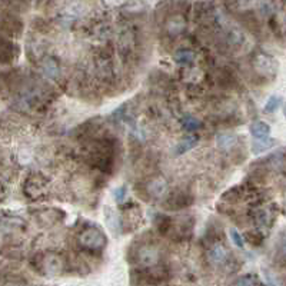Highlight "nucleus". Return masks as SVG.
I'll use <instances>...</instances> for the list:
<instances>
[{
	"mask_svg": "<svg viewBox=\"0 0 286 286\" xmlns=\"http://www.w3.org/2000/svg\"><path fill=\"white\" fill-rule=\"evenodd\" d=\"M79 242L87 249H102L106 243V236L103 235V232L99 229H86L80 235H79Z\"/></svg>",
	"mask_w": 286,
	"mask_h": 286,
	"instance_id": "f257e3e1",
	"label": "nucleus"
},
{
	"mask_svg": "<svg viewBox=\"0 0 286 286\" xmlns=\"http://www.w3.org/2000/svg\"><path fill=\"white\" fill-rule=\"evenodd\" d=\"M159 260V251L151 246V245H145L137 251V262L143 266H153L156 265Z\"/></svg>",
	"mask_w": 286,
	"mask_h": 286,
	"instance_id": "f03ea898",
	"label": "nucleus"
},
{
	"mask_svg": "<svg viewBox=\"0 0 286 286\" xmlns=\"http://www.w3.org/2000/svg\"><path fill=\"white\" fill-rule=\"evenodd\" d=\"M208 256H209V260H210L212 263L220 265V263H223V262L226 260V258H228V251H226V248H223L222 245H215V246L209 251Z\"/></svg>",
	"mask_w": 286,
	"mask_h": 286,
	"instance_id": "7ed1b4c3",
	"label": "nucleus"
},
{
	"mask_svg": "<svg viewBox=\"0 0 286 286\" xmlns=\"http://www.w3.org/2000/svg\"><path fill=\"white\" fill-rule=\"evenodd\" d=\"M15 57V46L6 39L0 37V60L1 62H10Z\"/></svg>",
	"mask_w": 286,
	"mask_h": 286,
	"instance_id": "20e7f679",
	"label": "nucleus"
},
{
	"mask_svg": "<svg viewBox=\"0 0 286 286\" xmlns=\"http://www.w3.org/2000/svg\"><path fill=\"white\" fill-rule=\"evenodd\" d=\"M196 143H198V137L196 136H186L185 139H182L175 146V155H183L187 151H190L192 148H195Z\"/></svg>",
	"mask_w": 286,
	"mask_h": 286,
	"instance_id": "39448f33",
	"label": "nucleus"
},
{
	"mask_svg": "<svg viewBox=\"0 0 286 286\" xmlns=\"http://www.w3.org/2000/svg\"><path fill=\"white\" fill-rule=\"evenodd\" d=\"M251 133L255 136V139H260V137H266L270 133L269 125L266 122H262V120H258V122H253L252 126H251Z\"/></svg>",
	"mask_w": 286,
	"mask_h": 286,
	"instance_id": "423d86ee",
	"label": "nucleus"
},
{
	"mask_svg": "<svg viewBox=\"0 0 286 286\" xmlns=\"http://www.w3.org/2000/svg\"><path fill=\"white\" fill-rule=\"evenodd\" d=\"M275 145V140L270 137H260V139H255L252 143V152L253 153H262V152L268 151Z\"/></svg>",
	"mask_w": 286,
	"mask_h": 286,
	"instance_id": "0eeeda50",
	"label": "nucleus"
},
{
	"mask_svg": "<svg viewBox=\"0 0 286 286\" xmlns=\"http://www.w3.org/2000/svg\"><path fill=\"white\" fill-rule=\"evenodd\" d=\"M148 190L152 196H162L166 192V182L163 179H155L153 182L149 183Z\"/></svg>",
	"mask_w": 286,
	"mask_h": 286,
	"instance_id": "6e6552de",
	"label": "nucleus"
},
{
	"mask_svg": "<svg viewBox=\"0 0 286 286\" xmlns=\"http://www.w3.org/2000/svg\"><path fill=\"white\" fill-rule=\"evenodd\" d=\"M216 143L222 149H229L236 143V137L234 135H229V133H220L216 137Z\"/></svg>",
	"mask_w": 286,
	"mask_h": 286,
	"instance_id": "1a4fd4ad",
	"label": "nucleus"
},
{
	"mask_svg": "<svg viewBox=\"0 0 286 286\" xmlns=\"http://www.w3.org/2000/svg\"><path fill=\"white\" fill-rule=\"evenodd\" d=\"M176 62L181 65H192L195 62V53L190 51H179L175 54Z\"/></svg>",
	"mask_w": 286,
	"mask_h": 286,
	"instance_id": "9d476101",
	"label": "nucleus"
},
{
	"mask_svg": "<svg viewBox=\"0 0 286 286\" xmlns=\"http://www.w3.org/2000/svg\"><path fill=\"white\" fill-rule=\"evenodd\" d=\"M60 262L57 260V258L56 256H51L46 262H45V269L46 272L49 273V275H54V273H57L59 270H60Z\"/></svg>",
	"mask_w": 286,
	"mask_h": 286,
	"instance_id": "9b49d317",
	"label": "nucleus"
},
{
	"mask_svg": "<svg viewBox=\"0 0 286 286\" xmlns=\"http://www.w3.org/2000/svg\"><path fill=\"white\" fill-rule=\"evenodd\" d=\"M43 72L46 73V76H49L52 79H54V78H57V75H59V68H57L56 62H53L52 59H49V60H46V62L43 63Z\"/></svg>",
	"mask_w": 286,
	"mask_h": 286,
	"instance_id": "f8f14e48",
	"label": "nucleus"
},
{
	"mask_svg": "<svg viewBox=\"0 0 286 286\" xmlns=\"http://www.w3.org/2000/svg\"><path fill=\"white\" fill-rule=\"evenodd\" d=\"M281 103H282V99L279 96H270L268 102H266V104H265V110L268 113H273L279 109Z\"/></svg>",
	"mask_w": 286,
	"mask_h": 286,
	"instance_id": "ddd939ff",
	"label": "nucleus"
},
{
	"mask_svg": "<svg viewBox=\"0 0 286 286\" xmlns=\"http://www.w3.org/2000/svg\"><path fill=\"white\" fill-rule=\"evenodd\" d=\"M106 215H107V225H109V228L110 229H113V231H118L119 229V223H120V219L118 218V215L110 209H106Z\"/></svg>",
	"mask_w": 286,
	"mask_h": 286,
	"instance_id": "4468645a",
	"label": "nucleus"
},
{
	"mask_svg": "<svg viewBox=\"0 0 286 286\" xmlns=\"http://www.w3.org/2000/svg\"><path fill=\"white\" fill-rule=\"evenodd\" d=\"M182 125L185 126L186 130H196V129L201 128V122L196 118H193V116H186V118H183Z\"/></svg>",
	"mask_w": 286,
	"mask_h": 286,
	"instance_id": "2eb2a0df",
	"label": "nucleus"
},
{
	"mask_svg": "<svg viewBox=\"0 0 286 286\" xmlns=\"http://www.w3.org/2000/svg\"><path fill=\"white\" fill-rule=\"evenodd\" d=\"M231 237H232V240H234V243H235L237 248H243L245 246V243H243V239H242V236L240 234L236 231V229H231Z\"/></svg>",
	"mask_w": 286,
	"mask_h": 286,
	"instance_id": "dca6fc26",
	"label": "nucleus"
},
{
	"mask_svg": "<svg viewBox=\"0 0 286 286\" xmlns=\"http://www.w3.org/2000/svg\"><path fill=\"white\" fill-rule=\"evenodd\" d=\"M126 192H128L126 186H120V187H118V189L113 192V198H115V201L119 203L122 202V201L126 198Z\"/></svg>",
	"mask_w": 286,
	"mask_h": 286,
	"instance_id": "f3484780",
	"label": "nucleus"
},
{
	"mask_svg": "<svg viewBox=\"0 0 286 286\" xmlns=\"http://www.w3.org/2000/svg\"><path fill=\"white\" fill-rule=\"evenodd\" d=\"M235 284H237V285H256V284H259V281L252 278V276H245V278L236 279Z\"/></svg>",
	"mask_w": 286,
	"mask_h": 286,
	"instance_id": "a211bd4d",
	"label": "nucleus"
},
{
	"mask_svg": "<svg viewBox=\"0 0 286 286\" xmlns=\"http://www.w3.org/2000/svg\"><path fill=\"white\" fill-rule=\"evenodd\" d=\"M281 249H282V252L286 255V237L282 240V243H281Z\"/></svg>",
	"mask_w": 286,
	"mask_h": 286,
	"instance_id": "6ab92c4d",
	"label": "nucleus"
},
{
	"mask_svg": "<svg viewBox=\"0 0 286 286\" xmlns=\"http://www.w3.org/2000/svg\"><path fill=\"white\" fill-rule=\"evenodd\" d=\"M4 198V186L0 183V201Z\"/></svg>",
	"mask_w": 286,
	"mask_h": 286,
	"instance_id": "aec40b11",
	"label": "nucleus"
},
{
	"mask_svg": "<svg viewBox=\"0 0 286 286\" xmlns=\"http://www.w3.org/2000/svg\"><path fill=\"white\" fill-rule=\"evenodd\" d=\"M284 112H285V118H286V104H285V110H284Z\"/></svg>",
	"mask_w": 286,
	"mask_h": 286,
	"instance_id": "412c9836",
	"label": "nucleus"
}]
</instances>
